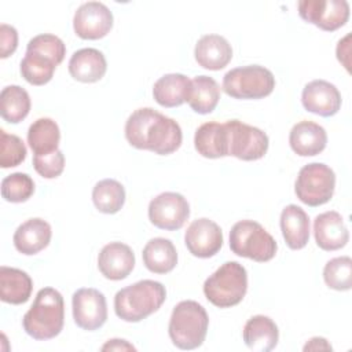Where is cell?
I'll return each mask as SVG.
<instances>
[{
  "label": "cell",
  "mask_w": 352,
  "mask_h": 352,
  "mask_svg": "<svg viewBox=\"0 0 352 352\" xmlns=\"http://www.w3.org/2000/svg\"><path fill=\"white\" fill-rule=\"evenodd\" d=\"M125 138L135 148L168 155L182 146L183 133L173 118L151 107H142L128 117Z\"/></svg>",
  "instance_id": "1"
},
{
  "label": "cell",
  "mask_w": 352,
  "mask_h": 352,
  "mask_svg": "<svg viewBox=\"0 0 352 352\" xmlns=\"http://www.w3.org/2000/svg\"><path fill=\"white\" fill-rule=\"evenodd\" d=\"M65 302L62 294L54 287L40 289L33 305L23 315L22 326L28 336L45 341L55 338L63 329Z\"/></svg>",
  "instance_id": "2"
},
{
  "label": "cell",
  "mask_w": 352,
  "mask_h": 352,
  "mask_svg": "<svg viewBox=\"0 0 352 352\" xmlns=\"http://www.w3.org/2000/svg\"><path fill=\"white\" fill-rule=\"evenodd\" d=\"M166 298L161 282L143 279L118 290L114 296L116 315L129 323H136L161 308Z\"/></svg>",
  "instance_id": "3"
},
{
  "label": "cell",
  "mask_w": 352,
  "mask_h": 352,
  "mask_svg": "<svg viewBox=\"0 0 352 352\" xmlns=\"http://www.w3.org/2000/svg\"><path fill=\"white\" fill-rule=\"evenodd\" d=\"M208 327L209 316L205 308L194 300H184L175 305L168 333L176 348L190 351L204 344Z\"/></svg>",
  "instance_id": "4"
},
{
  "label": "cell",
  "mask_w": 352,
  "mask_h": 352,
  "mask_svg": "<svg viewBox=\"0 0 352 352\" xmlns=\"http://www.w3.org/2000/svg\"><path fill=\"white\" fill-rule=\"evenodd\" d=\"M248 292V272L238 261H226L204 282V294L213 305L230 308L239 304Z\"/></svg>",
  "instance_id": "5"
},
{
  "label": "cell",
  "mask_w": 352,
  "mask_h": 352,
  "mask_svg": "<svg viewBox=\"0 0 352 352\" xmlns=\"http://www.w3.org/2000/svg\"><path fill=\"white\" fill-rule=\"evenodd\" d=\"M230 249L239 257L265 263L275 257L278 243L260 223L241 220L230 231Z\"/></svg>",
  "instance_id": "6"
},
{
  "label": "cell",
  "mask_w": 352,
  "mask_h": 352,
  "mask_svg": "<svg viewBox=\"0 0 352 352\" xmlns=\"http://www.w3.org/2000/svg\"><path fill=\"white\" fill-rule=\"evenodd\" d=\"M221 88L234 99H261L274 91L275 77L260 65L241 66L224 74Z\"/></svg>",
  "instance_id": "7"
},
{
  "label": "cell",
  "mask_w": 352,
  "mask_h": 352,
  "mask_svg": "<svg viewBox=\"0 0 352 352\" xmlns=\"http://www.w3.org/2000/svg\"><path fill=\"white\" fill-rule=\"evenodd\" d=\"M336 188L334 170L322 162L304 165L296 179L294 192L308 206H320L329 202Z\"/></svg>",
  "instance_id": "8"
},
{
  "label": "cell",
  "mask_w": 352,
  "mask_h": 352,
  "mask_svg": "<svg viewBox=\"0 0 352 352\" xmlns=\"http://www.w3.org/2000/svg\"><path fill=\"white\" fill-rule=\"evenodd\" d=\"M224 124L228 135V155L242 161H256L265 155L270 140L264 131L239 120H230Z\"/></svg>",
  "instance_id": "9"
},
{
  "label": "cell",
  "mask_w": 352,
  "mask_h": 352,
  "mask_svg": "<svg viewBox=\"0 0 352 352\" xmlns=\"http://www.w3.org/2000/svg\"><path fill=\"white\" fill-rule=\"evenodd\" d=\"M188 216L190 205L179 192H161L148 204V219L153 226L161 230H179L184 226Z\"/></svg>",
  "instance_id": "10"
},
{
  "label": "cell",
  "mask_w": 352,
  "mask_h": 352,
  "mask_svg": "<svg viewBox=\"0 0 352 352\" xmlns=\"http://www.w3.org/2000/svg\"><path fill=\"white\" fill-rule=\"evenodd\" d=\"M72 309L74 323L88 331L100 329L107 320V302L102 292L94 287H81L73 293Z\"/></svg>",
  "instance_id": "11"
},
{
  "label": "cell",
  "mask_w": 352,
  "mask_h": 352,
  "mask_svg": "<svg viewBox=\"0 0 352 352\" xmlns=\"http://www.w3.org/2000/svg\"><path fill=\"white\" fill-rule=\"evenodd\" d=\"M297 6L305 22L326 32L340 29L349 18V4L345 0H301Z\"/></svg>",
  "instance_id": "12"
},
{
  "label": "cell",
  "mask_w": 352,
  "mask_h": 352,
  "mask_svg": "<svg viewBox=\"0 0 352 352\" xmlns=\"http://www.w3.org/2000/svg\"><path fill=\"white\" fill-rule=\"evenodd\" d=\"M113 28V14L100 1L81 4L73 16L74 33L84 40H99Z\"/></svg>",
  "instance_id": "13"
},
{
  "label": "cell",
  "mask_w": 352,
  "mask_h": 352,
  "mask_svg": "<svg viewBox=\"0 0 352 352\" xmlns=\"http://www.w3.org/2000/svg\"><path fill=\"white\" fill-rule=\"evenodd\" d=\"M188 252L199 258L214 256L223 246V232L217 223L206 217L194 220L184 234Z\"/></svg>",
  "instance_id": "14"
},
{
  "label": "cell",
  "mask_w": 352,
  "mask_h": 352,
  "mask_svg": "<svg viewBox=\"0 0 352 352\" xmlns=\"http://www.w3.org/2000/svg\"><path fill=\"white\" fill-rule=\"evenodd\" d=\"M301 103L309 113L320 117H331L341 109L342 99L334 84L326 80H312L302 89Z\"/></svg>",
  "instance_id": "15"
},
{
  "label": "cell",
  "mask_w": 352,
  "mask_h": 352,
  "mask_svg": "<svg viewBox=\"0 0 352 352\" xmlns=\"http://www.w3.org/2000/svg\"><path fill=\"white\" fill-rule=\"evenodd\" d=\"M314 235L316 245L326 252L338 250L349 241V231L342 216L336 210H327L315 217Z\"/></svg>",
  "instance_id": "16"
},
{
  "label": "cell",
  "mask_w": 352,
  "mask_h": 352,
  "mask_svg": "<svg viewBox=\"0 0 352 352\" xmlns=\"http://www.w3.org/2000/svg\"><path fill=\"white\" fill-rule=\"evenodd\" d=\"M135 267V254L132 249L122 242H110L104 245L98 256V268L100 274L110 280L125 279Z\"/></svg>",
  "instance_id": "17"
},
{
  "label": "cell",
  "mask_w": 352,
  "mask_h": 352,
  "mask_svg": "<svg viewBox=\"0 0 352 352\" xmlns=\"http://www.w3.org/2000/svg\"><path fill=\"white\" fill-rule=\"evenodd\" d=\"M289 144L297 155H318L327 144L326 129L314 121H300L290 129Z\"/></svg>",
  "instance_id": "18"
},
{
  "label": "cell",
  "mask_w": 352,
  "mask_h": 352,
  "mask_svg": "<svg viewBox=\"0 0 352 352\" xmlns=\"http://www.w3.org/2000/svg\"><path fill=\"white\" fill-rule=\"evenodd\" d=\"M52 236V230L50 223L44 219L33 217L22 223L14 232V246L15 249L25 254L33 256L45 249L50 245Z\"/></svg>",
  "instance_id": "19"
},
{
  "label": "cell",
  "mask_w": 352,
  "mask_h": 352,
  "mask_svg": "<svg viewBox=\"0 0 352 352\" xmlns=\"http://www.w3.org/2000/svg\"><path fill=\"white\" fill-rule=\"evenodd\" d=\"M194 56L201 67L208 70H221L230 63L232 48L228 40L223 36L205 34L197 41Z\"/></svg>",
  "instance_id": "20"
},
{
  "label": "cell",
  "mask_w": 352,
  "mask_h": 352,
  "mask_svg": "<svg viewBox=\"0 0 352 352\" xmlns=\"http://www.w3.org/2000/svg\"><path fill=\"white\" fill-rule=\"evenodd\" d=\"M106 70V58L96 48H81L69 60L70 76L81 82H96L104 76Z\"/></svg>",
  "instance_id": "21"
},
{
  "label": "cell",
  "mask_w": 352,
  "mask_h": 352,
  "mask_svg": "<svg viewBox=\"0 0 352 352\" xmlns=\"http://www.w3.org/2000/svg\"><path fill=\"white\" fill-rule=\"evenodd\" d=\"M242 337L249 349L256 352H268L276 346L279 330L270 316L254 315L245 323Z\"/></svg>",
  "instance_id": "22"
},
{
  "label": "cell",
  "mask_w": 352,
  "mask_h": 352,
  "mask_svg": "<svg viewBox=\"0 0 352 352\" xmlns=\"http://www.w3.org/2000/svg\"><path fill=\"white\" fill-rule=\"evenodd\" d=\"M194 146L205 158H221L228 155V135L226 124L209 121L202 124L194 135Z\"/></svg>",
  "instance_id": "23"
},
{
  "label": "cell",
  "mask_w": 352,
  "mask_h": 352,
  "mask_svg": "<svg viewBox=\"0 0 352 352\" xmlns=\"http://www.w3.org/2000/svg\"><path fill=\"white\" fill-rule=\"evenodd\" d=\"M280 231L290 249H302L309 239V217L305 210L293 204L285 206L280 213Z\"/></svg>",
  "instance_id": "24"
},
{
  "label": "cell",
  "mask_w": 352,
  "mask_h": 352,
  "mask_svg": "<svg viewBox=\"0 0 352 352\" xmlns=\"http://www.w3.org/2000/svg\"><path fill=\"white\" fill-rule=\"evenodd\" d=\"M32 290L33 280L28 272L14 267H0V298L3 302L25 304L30 298Z\"/></svg>",
  "instance_id": "25"
},
{
  "label": "cell",
  "mask_w": 352,
  "mask_h": 352,
  "mask_svg": "<svg viewBox=\"0 0 352 352\" xmlns=\"http://www.w3.org/2000/svg\"><path fill=\"white\" fill-rule=\"evenodd\" d=\"M191 80L182 73H169L160 77L153 87V96L162 107H176L187 102Z\"/></svg>",
  "instance_id": "26"
},
{
  "label": "cell",
  "mask_w": 352,
  "mask_h": 352,
  "mask_svg": "<svg viewBox=\"0 0 352 352\" xmlns=\"http://www.w3.org/2000/svg\"><path fill=\"white\" fill-rule=\"evenodd\" d=\"M143 264L150 272L168 274L177 264V252L170 239L153 238L143 248Z\"/></svg>",
  "instance_id": "27"
},
{
  "label": "cell",
  "mask_w": 352,
  "mask_h": 352,
  "mask_svg": "<svg viewBox=\"0 0 352 352\" xmlns=\"http://www.w3.org/2000/svg\"><path fill=\"white\" fill-rule=\"evenodd\" d=\"M59 140L60 131L52 118H37L28 129V143L34 155H47L56 151Z\"/></svg>",
  "instance_id": "28"
},
{
  "label": "cell",
  "mask_w": 352,
  "mask_h": 352,
  "mask_svg": "<svg viewBox=\"0 0 352 352\" xmlns=\"http://www.w3.org/2000/svg\"><path fill=\"white\" fill-rule=\"evenodd\" d=\"M220 99V87L209 76H197L191 80L187 103L198 114L212 113Z\"/></svg>",
  "instance_id": "29"
},
{
  "label": "cell",
  "mask_w": 352,
  "mask_h": 352,
  "mask_svg": "<svg viewBox=\"0 0 352 352\" xmlns=\"http://www.w3.org/2000/svg\"><path fill=\"white\" fill-rule=\"evenodd\" d=\"M30 96L19 85H7L0 94V114L10 124H18L25 120L30 111Z\"/></svg>",
  "instance_id": "30"
},
{
  "label": "cell",
  "mask_w": 352,
  "mask_h": 352,
  "mask_svg": "<svg viewBox=\"0 0 352 352\" xmlns=\"http://www.w3.org/2000/svg\"><path fill=\"white\" fill-rule=\"evenodd\" d=\"M92 201L99 212L114 214L125 204V188L114 179H103L95 184Z\"/></svg>",
  "instance_id": "31"
},
{
  "label": "cell",
  "mask_w": 352,
  "mask_h": 352,
  "mask_svg": "<svg viewBox=\"0 0 352 352\" xmlns=\"http://www.w3.org/2000/svg\"><path fill=\"white\" fill-rule=\"evenodd\" d=\"M56 66L48 56L34 51H26L21 60V74L32 85H44L51 81Z\"/></svg>",
  "instance_id": "32"
},
{
  "label": "cell",
  "mask_w": 352,
  "mask_h": 352,
  "mask_svg": "<svg viewBox=\"0 0 352 352\" xmlns=\"http://www.w3.org/2000/svg\"><path fill=\"white\" fill-rule=\"evenodd\" d=\"M324 283L334 290L345 292L352 287V260L349 256L334 257L323 268Z\"/></svg>",
  "instance_id": "33"
},
{
  "label": "cell",
  "mask_w": 352,
  "mask_h": 352,
  "mask_svg": "<svg viewBox=\"0 0 352 352\" xmlns=\"http://www.w3.org/2000/svg\"><path fill=\"white\" fill-rule=\"evenodd\" d=\"M34 192V182L28 173L15 172L1 180V197L7 202L21 204Z\"/></svg>",
  "instance_id": "34"
},
{
  "label": "cell",
  "mask_w": 352,
  "mask_h": 352,
  "mask_svg": "<svg viewBox=\"0 0 352 352\" xmlns=\"http://www.w3.org/2000/svg\"><path fill=\"white\" fill-rule=\"evenodd\" d=\"M26 158V146L23 140L12 133L0 129V166L3 169L18 166Z\"/></svg>",
  "instance_id": "35"
},
{
  "label": "cell",
  "mask_w": 352,
  "mask_h": 352,
  "mask_svg": "<svg viewBox=\"0 0 352 352\" xmlns=\"http://www.w3.org/2000/svg\"><path fill=\"white\" fill-rule=\"evenodd\" d=\"M26 51H34L52 59L56 65H60L66 55L65 43L55 34L43 33L29 40Z\"/></svg>",
  "instance_id": "36"
},
{
  "label": "cell",
  "mask_w": 352,
  "mask_h": 352,
  "mask_svg": "<svg viewBox=\"0 0 352 352\" xmlns=\"http://www.w3.org/2000/svg\"><path fill=\"white\" fill-rule=\"evenodd\" d=\"M34 170L44 179H55L65 169V155L56 150L47 155H33Z\"/></svg>",
  "instance_id": "37"
},
{
  "label": "cell",
  "mask_w": 352,
  "mask_h": 352,
  "mask_svg": "<svg viewBox=\"0 0 352 352\" xmlns=\"http://www.w3.org/2000/svg\"><path fill=\"white\" fill-rule=\"evenodd\" d=\"M18 47V32L14 26L0 25V58L6 59L15 52Z\"/></svg>",
  "instance_id": "38"
},
{
  "label": "cell",
  "mask_w": 352,
  "mask_h": 352,
  "mask_svg": "<svg viewBox=\"0 0 352 352\" xmlns=\"http://www.w3.org/2000/svg\"><path fill=\"white\" fill-rule=\"evenodd\" d=\"M349 38H351V34H346L344 38H341L338 41L337 48H336L337 59L344 65V67L346 70H349V60H348V56H349Z\"/></svg>",
  "instance_id": "39"
},
{
  "label": "cell",
  "mask_w": 352,
  "mask_h": 352,
  "mask_svg": "<svg viewBox=\"0 0 352 352\" xmlns=\"http://www.w3.org/2000/svg\"><path fill=\"white\" fill-rule=\"evenodd\" d=\"M304 351H331L333 346L323 337H312L302 348Z\"/></svg>",
  "instance_id": "40"
},
{
  "label": "cell",
  "mask_w": 352,
  "mask_h": 352,
  "mask_svg": "<svg viewBox=\"0 0 352 352\" xmlns=\"http://www.w3.org/2000/svg\"><path fill=\"white\" fill-rule=\"evenodd\" d=\"M102 351H136V348L125 340L113 338V340H109L102 346Z\"/></svg>",
  "instance_id": "41"
}]
</instances>
